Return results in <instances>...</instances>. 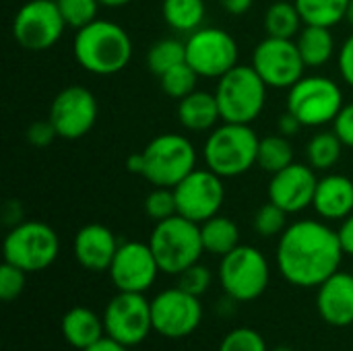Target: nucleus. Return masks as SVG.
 I'll list each match as a JSON object with an SVG mask.
<instances>
[{
    "instance_id": "50",
    "label": "nucleus",
    "mask_w": 353,
    "mask_h": 351,
    "mask_svg": "<svg viewBox=\"0 0 353 351\" xmlns=\"http://www.w3.org/2000/svg\"><path fill=\"white\" fill-rule=\"evenodd\" d=\"M273 351H294L292 348H288V345H279V348H275Z\"/></svg>"
},
{
    "instance_id": "40",
    "label": "nucleus",
    "mask_w": 353,
    "mask_h": 351,
    "mask_svg": "<svg viewBox=\"0 0 353 351\" xmlns=\"http://www.w3.org/2000/svg\"><path fill=\"white\" fill-rule=\"evenodd\" d=\"M333 130L337 132V137L343 141L345 147L353 149V101L341 108L339 116L333 122Z\"/></svg>"
},
{
    "instance_id": "33",
    "label": "nucleus",
    "mask_w": 353,
    "mask_h": 351,
    "mask_svg": "<svg viewBox=\"0 0 353 351\" xmlns=\"http://www.w3.org/2000/svg\"><path fill=\"white\" fill-rule=\"evenodd\" d=\"M254 232L263 238H275L281 236L288 228V213L277 207L275 203H265L259 207V211L254 213Z\"/></svg>"
},
{
    "instance_id": "45",
    "label": "nucleus",
    "mask_w": 353,
    "mask_h": 351,
    "mask_svg": "<svg viewBox=\"0 0 353 351\" xmlns=\"http://www.w3.org/2000/svg\"><path fill=\"white\" fill-rule=\"evenodd\" d=\"M219 4H221V8H223L228 14L240 17V14H246V12L252 8L254 0H219Z\"/></svg>"
},
{
    "instance_id": "19",
    "label": "nucleus",
    "mask_w": 353,
    "mask_h": 351,
    "mask_svg": "<svg viewBox=\"0 0 353 351\" xmlns=\"http://www.w3.org/2000/svg\"><path fill=\"white\" fill-rule=\"evenodd\" d=\"M120 242L116 240V234L103 225V223H87L83 225L72 242V252L77 263L93 273L108 271Z\"/></svg>"
},
{
    "instance_id": "11",
    "label": "nucleus",
    "mask_w": 353,
    "mask_h": 351,
    "mask_svg": "<svg viewBox=\"0 0 353 351\" xmlns=\"http://www.w3.org/2000/svg\"><path fill=\"white\" fill-rule=\"evenodd\" d=\"M66 27L56 0H27L12 19V37L23 50L43 52L62 39Z\"/></svg>"
},
{
    "instance_id": "25",
    "label": "nucleus",
    "mask_w": 353,
    "mask_h": 351,
    "mask_svg": "<svg viewBox=\"0 0 353 351\" xmlns=\"http://www.w3.org/2000/svg\"><path fill=\"white\" fill-rule=\"evenodd\" d=\"M201 238H203L205 252L215 254V257H225L234 248L240 246V230H238L236 221H232L225 215H215V217L203 221Z\"/></svg>"
},
{
    "instance_id": "43",
    "label": "nucleus",
    "mask_w": 353,
    "mask_h": 351,
    "mask_svg": "<svg viewBox=\"0 0 353 351\" xmlns=\"http://www.w3.org/2000/svg\"><path fill=\"white\" fill-rule=\"evenodd\" d=\"M337 234H339L343 252L353 257V213L350 217H345V219L341 221V228L337 230Z\"/></svg>"
},
{
    "instance_id": "28",
    "label": "nucleus",
    "mask_w": 353,
    "mask_h": 351,
    "mask_svg": "<svg viewBox=\"0 0 353 351\" xmlns=\"http://www.w3.org/2000/svg\"><path fill=\"white\" fill-rule=\"evenodd\" d=\"M343 141L335 130H321L306 143V161L316 172H329L343 155Z\"/></svg>"
},
{
    "instance_id": "16",
    "label": "nucleus",
    "mask_w": 353,
    "mask_h": 351,
    "mask_svg": "<svg viewBox=\"0 0 353 351\" xmlns=\"http://www.w3.org/2000/svg\"><path fill=\"white\" fill-rule=\"evenodd\" d=\"M99 106L95 95L83 85H68L54 97L48 120L54 124L58 139H83L97 122Z\"/></svg>"
},
{
    "instance_id": "44",
    "label": "nucleus",
    "mask_w": 353,
    "mask_h": 351,
    "mask_svg": "<svg viewBox=\"0 0 353 351\" xmlns=\"http://www.w3.org/2000/svg\"><path fill=\"white\" fill-rule=\"evenodd\" d=\"M2 217H4V223L8 228H14L17 223L23 221V207L19 201H8L2 209Z\"/></svg>"
},
{
    "instance_id": "31",
    "label": "nucleus",
    "mask_w": 353,
    "mask_h": 351,
    "mask_svg": "<svg viewBox=\"0 0 353 351\" xmlns=\"http://www.w3.org/2000/svg\"><path fill=\"white\" fill-rule=\"evenodd\" d=\"M182 62H186V46L176 37H163L155 41L147 52V66L155 77H161Z\"/></svg>"
},
{
    "instance_id": "46",
    "label": "nucleus",
    "mask_w": 353,
    "mask_h": 351,
    "mask_svg": "<svg viewBox=\"0 0 353 351\" xmlns=\"http://www.w3.org/2000/svg\"><path fill=\"white\" fill-rule=\"evenodd\" d=\"M126 170L130 174H137V176L145 174V155H143V151L141 153H132V155L126 157Z\"/></svg>"
},
{
    "instance_id": "3",
    "label": "nucleus",
    "mask_w": 353,
    "mask_h": 351,
    "mask_svg": "<svg viewBox=\"0 0 353 351\" xmlns=\"http://www.w3.org/2000/svg\"><path fill=\"white\" fill-rule=\"evenodd\" d=\"M259 134L250 124L219 122L205 139V168L221 178H238L256 166Z\"/></svg>"
},
{
    "instance_id": "14",
    "label": "nucleus",
    "mask_w": 353,
    "mask_h": 351,
    "mask_svg": "<svg viewBox=\"0 0 353 351\" xmlns=\"http://www.w3.org/2000/svg\"><path fill=\"white\" fill-rule=\"evenodd\" d=\"M151 321L153 331L165 339L188 337L201 327L203 321L201 298L178 285L163 290L151 300Z\"/></svg>"
},
{
    "instance_id": "22",
    "label": "nucleus",
    "mask_w": 353,
    "mask_h": 351,
    "mask_svg": "<svg viewBox=\"0 0 353 351\" xmlns=\"http://www.w3.org/2000/svg\"><path fill=\"white\" fill-rule=\"evenodd\" d=\"M60 331L64 341L79 351L89 350L105 337L103 317L87 306H72L68 312H64L60 321Z\"/></svg>"
},
{
    "instance_id": "7",
    "label": "nucleus",
    "mask_w": 353,
    "mask_h": 351,
    "mask_svg": "<svg viewBox=\"0 0 353 351\" xmlns=\"http://www.w3.org/2000/svg\"><path fill=\"white\" fill-rule=\"evenodd\" d=\"M145 174L153 186L176 188L192 170H196V149L192 141L178 132L157 134L143 149Z\"/></svg>"
},
{
    "instance_id": "15",
    "label": "nucleus",
    "mask_w": 353,
    "mask_h": 351,
    "mask_svg": "<svg viewBox=\"0 0 353 351\" xmlns=\"http://www.w3.org/2000/svg\"><path fill=\"white\" fill-rule=\"evenodd\" d=\"M174 194L178 215L201 225L203 221L219 215L225 201V186L223 178L209 168H196L174 188Z\"/></svg>"
},
{
    "instance_id": "17",
    "label": "nucleus",
    "mask_w": 353,
    "mask_h": 351,
    "mask_svg": "<svg viewBox=\"0 0 353 351\" xmlns=\"http://www.w3.org/2000/svg\"><path fill=\"white\" fill-rule=\"evenodd\" d=\"M108 273L118 292L145 294L153 288L161 269L149 242L132 240L120 242Z\"/></svg>"
},
{
    "instance_id": "51",
    "label": "nucleus",
    "mask_w": 353,
    "mask_h": 351,
    "mask_svg": "<svg viewBox=\"0 0 353 351\" xmlns=\"http://www.w3.org/2000/svg\"><path fill=\"white\" fill-rule=\"evenodd\" d=\"M352 273H353V271H352Z\"/></svg>"
},
{
    "instance_id": "48",
    "label": "nucleus",
    "mask_w": 353,
    "mask_h": 351,
    "mask_svg": "<svg viewBox=\"0 0 353 351\" xmlns=\"http://www.w3.org/2000/svg\"><path fill=\"white\" fill-rule=\"evenodd\" d=\"M99 2H101V6H108V8H122V6H128L134 0H99Z\"/></svg>"
},
{
    "instance_id": "5",
    "label": "nucleus",
    "mask_w": 353,
    "mask_h": 351,
    "mask_svg": "<svg viewBox=\"0 0 353 351\" xmlns=\"http://www.w3.org/2000/svg\"><path fill=\"white\" fill-rule=\"evenodd\" d=\"M267 85L259 72L246 64L234 66L215 85V97L219 103L221 122L252 124L267 103Z\"/></svg>"
},
{
    "instance_id": "36",
    "label": "nucleus",
    "mask_w": 353,
    "mask_h": 351,
    "mask_svg": "<svg viewBox=\"0 0 353 351\" xmlns=\"http://www.w3.org/2000/svg\"><path fill=\"white\" fill-rule=\"evenodd\" d=\"M217 351H267V343L259 331L238 327L223 337Z\"/></svg>"
},
{
    "instance_id": "6",
    "label": "nucleus",
    "mask_w": 353,
    "mask_h": 351,
    "mask_svg": "<svg viewBox=\"0 0 353 351\" xmlns=\"http://www.w3.org/2000/svg\"><path fill=\"white\" fill-rule=\"evenodd\" d=\"M345 106L343 89L325 74H304L288 89V110L304 128H323L333 124Z\"/></svg>"
},
{
    "instance_id": "4",
    "label": "nucleus",
    "mask_w": 353,
    "mask_h": 351,
    "mask_svg": "<svg viewBox=\"0 0 353 351\" xmlns=\"http://www.w3.org/2000/svg\"><path fill=\"white\" fill-rule=\"evenodd\" d=\"M149 246L159 263L161 273L176 277L194 263H201L205 252L201 225L182 215L157 221L149 236Z\"/></svg>"
},
{
    "instance_id": "9",
    "label": "nucleus",
    "mask_w": 353,
    "mask_h": 351,
    "mask_svg": "<svg viewBox=\"0 0 353 351\" xmlns=\"http://www.w3.org/2000/svg\"><path fill=\"white\" fill-rule=\"evenodd\" d=\"M271 281V267L265 254L254 246L240 244L221 257L219 283L234 302H252L261 298Z\"/></svg>"
},
{
    "instance_id": "37",
    "label": "nucleus",
    "mask_w": 353,
    "mask_h": 351,
    "mask_svg": "<svg viewBox=\"0 0 353 351\" xmlns=\"http://www.w3.org/2000/svg\"><path fill=\"white\" fill-rule=\"evenodd\" d=\"M211 281H213V273L209 267L201 265V263H194L192 267L184 269L180 275H178V288H182L184 292L201 298L209 292L211 288Z\"/></svg>"
},
{
    "instance_id": "30",
    "label": "nucleus",
    "mask_w": 353,
    "mask_h": 351,
    "mask_svg": "<svg viewBox=\"0 0 353 351\" xmlns=\"http://www.w3.org/2000/svg\"><path fill=\"white\" fill-rule=\"evenodd\" d=\"M292 163H294V145L290 143L288 137L275 132V134H269V137L261 139L256 166L263 172H269L273 176V174L285 170Z\"/></svg>"
},
{
    "instance_id": "38",
    "label": "nucleus",
    "mask_w": 353,
    "mask_h": 351,
    "mask_svg": "<svg viewBox=\"0 0 353 351\" xmlns=\"http://www.w3.org/2000/svg\"><path fill=\"white\" fill-rule=\"evenodd\" d=\"M25 283H27V273L4 261V265L0 267V298L4 302L17 300L23 294Z\"/></svg>"
},
{
    "instance_id": "29",
    "label": "nucleus",
    "mask_w": 353,
    "mask_h": 351,
    "mask_svg": "<svg viewBox=\"0 0 353 351\" xmlns=\"http://www.w3.org/2000/svg\"><path fill=\"white\" fill-rule=\"evenodd\" d=\"M304 25H319L333 29L345 21L347 6L352 0H294Z\"/></svg>"
},
{
    "instance_id": "24",
    "label": "nucleus",
    "mask_w": 353,
    "mask_h": 351,
    "mask_svg": "<svg viewBox=\"0 0 353 351\" xmlns=\"http://www.w3.org/2000/svg\"><path fill=\"white\" fill-rule=\"evenodd\" d=\"M296 43L306 68H321L335 56V37L329 27L304 25L296 35Z\"/></svg>"
},
{
    "instance_id": "20",
    "label": "nucleus",
    "mask_w": 353,
    "mask_h": 351,
    "mask_svg": "<svg viewBox=\"0 0 353 351\" xmlns=\"http://www.w3.org/2000/svg\"><path fill=\"white\" fill-rule=\"evenodd\" d=\"M321 319L337 329L353 325V273L337 271L316 288Z\"/></svg>"
},
{
    "instance_id": "18",
    "label": "nucleus",
    "mask_w": 353,
    "mask_h": 351,
    "mask_svg": "<svg viewBox=\"0 0 353 351\" xmlns=\"http://www.w3.org/2000/svg\"><path fill=\"white\" fill-rule=\"evenodd\" d=\"M316 170L308 163H292L285 170L271 176L269 201L281 207L288 215H296L312 207L316 192Z\"/></svg>"
},
{
    "instance_id": "2",
    "label": "nucleus",
    "mask_w": 353,
    "mask_h": 351,
    "mask_svg": "<svg viewBox=\"0 0 353 351\" xmlns=\"http://www.w3.org/2000/svg\"><path fill=\"white\" fill-rule=\"evenodd\" d=\"M72 54L81 68L97 77H112L124 70L132 58V39L128 31L108 19L77 29Z\"/></svg>"
},
{
    "instance_id": "26",
    "label": "nucleus",
    "mask_w": 353,
    "mask_h": 351,
    "mask_svg": "<svg viewBox=\"0 0 353 351\" xmlns=\"http://www.w3.org/2000/svg\"><path fill=\"white\" fill-rule=\"evenodd\" d=\"M161 14L176 33H192L203 27L207 17L205 0H161Z\"/></svg>"
},
{
    "instance_id": "47",
    "label": "nucleus",
    "mask_w": 353,
    "mask_h": 351,
    "mask_svg": "<svg viewBox=\"0 0 353 351\" xmlns=\"http://www.w3.org/2000/svg\"><path fill=\"white\" fill-rule=\"evenodd\" d=\"M85 351H130V348H126V345H122V343H118V341H114L110 337H103L101 341H97L95 345H91L89 350Z\"/></svg>"
},
{
    "instance_id": "13",
    "label": "nucleus",
    "mask_w": 353,
    "mask_h": 351,
    "mask_svg": "<svg viewBox=\"0 0 353 351\" xmlns=\"http://www.w3.org/2000/svg\"><path fill=\"white\" fill-rule=\"evenodd\" d=\"M252 68L269 89H290L304 77L306 64L296 39L267 35L252 52Z\"/></svg>"
},
{
    "instance_id": "39",
    "label": "nucleus",
    "mask_w": 353,
    "mask_h": 351,
    "mask_svg": "<svg viewBox=\"0 0 353 351\" xmlns=\"http://www.w3.org/2000/svg\"><path fill=\"white\" fill-rule=\"evenodd\" d=\"M25 139L33 147H48L50 143H54V139H58V132L50 120H37L27 126Z\"/></svg>"
},
{
    "instance_id": "1",
    "label": "nucleus",
    "mask_w": 353,
    "mask_h": 351,
    "mask_svg": "<svg viewBox=\"0 0 353 351\" xmlns=\"http://www.w3.org/2000/svg\"><path fill=\"white\" fill-rule=\"evenodd\" d=\"M345 252L339 234L319 219H298L277 244V269L296 288H319L341 267Z\"/></svg>"
},
{
    "instance_id": "12",
    "label": "nucleus",
    "mask_w": 353,
    "mask_h": 351,
    "mask_svg": "<svg viewBox=\"0 0 353 351\" xmlns=\"http://www.w3.org/2000/svg\"><path fill=\"white\" fill-rule=\"evenodd\" d=\"M101 317H103L105 337L126 348L141 345L153 331L151 302L145 298V294L118 292L108 302Z\"/></svg>"
},
{
    "instance_id": "49",
    "label": "nucleus",
    "mask_w": 353,
    "mask_h": 351,
    "mask_svg": "<svg viewBox=\"0 0 353 351\" xmlns=\"http://www.w3.org/2000/svg\"><path fill=\"white\" fill-rule=\"evenodd\" d=\"M345 21L350 23L353 27V0L350 2V6H347V14H345Z\"/></svg>"
},
{
    "instance_id": "35",
    "label": "nucleus",
    "mask_w": 353,
    "mask_h": 351,
    "mask_svg": "<svg viewBox=\"0 0 353 351\" xmlns=\"http://www.w3.org/2000/svg\"><path fill=\"white\" fill-rule=\"evenodd\" d=\"M143 209L149 219L163 221L168 217L178 215V205H176V194L174 188H163V186H153V190L145 197Z\"/></svg>"
},
{
    "instance_id": "21",
    "label": "nucleus",
    "mask_w": 353,
    "mask_h": 351,
    "mask_svg": "<svg viewBox=\"0 0 353 351\" xmlns=\"http://www.w3.org/2000/svg\"><path fill=\"white\" fill-rule=\"evenodd\" d=\"M312 207L325 221H343L353 213V180L343 174L319 178Z\"/></svg>"
},
{
    "instance_id": "32",
    "label": "nucleus",
    "mask_w": 353,
    "mask_h": 351,
    "mask_svg": "<svg viewBox=\"0 0 353 351\" xmlns=\"http://www.w3.org/2000/svg\"><path fill=\"white\" fill-rule=\"evenodd\" d=\"M199 74L194 72V68L188 62H182L174 68H170L168 72H163L159 77L161 83V91L165 95H170L172 99H184L186 95H190L192 91H196V83H199Z\"/></svg>"
},
{
    "instance_id": "27",
    "label": "nucleus",
    "mask_w": 353,
    "mask_h": 351,
    "mask_svg": "<svg viewBox=\"0 0 353 351\" xmlns=\"http://www.w3.org/2000/svg\"><path fill=\"white\" fill-rule=\"evenodd\" d=\"M263 25H265L267 35H271V37L296 39V35L304 27V21H302V14H300L296 2L277 0L267 8Z\"/></svg>"
},
{
    "instance_id": "41",
    "label": "nucleus",
    "mask_w": 353,
    "mask_h": 351,
    "mask_svg": "<svg viewBox=\"0 0 353 351\" xmlns=\"http://www.w3.org/2000/svg\"><path fill=\"white\" fill-rule=\"evenodd\" d=\"M337 66H339L341 79L353 89V33L347 35V39L341 43L337 52Z\"/></svg>"
},
{
    "instance_id": "23",
    "label": "nucleus",
    "mask_w": 353,
    "mask_h": 351,
    "mask_svg": "<svg viewBox=\"0 0 353 351\" xmlns=\"http://www.w3.org/2000/svg\"><path fill=\"white\" fill-rule=\"evenodd\" d=\"M178 122L190 132H211L219 122V103L215 93L196 89L178 101Z\"/></svg>"
},
{
    "instance_id": "10",
    "label": "nucleus",
    "mask_w": 353,
    "mask_h": 351,
    "mask_svg": "<svg viewBox=\"0 0 353 351\" xmlns=\"http://www.w3.org/2000/svg\"><path fill=\"white\" fill-rule=\"evenodd\" d=\"M186 62L201 79H221L238 66L240 48L234 35L221 27H201L186 35Z\"/></svg>"
},
{
    "instance_id": "34",
    "label": "nucleus",
    "mask_w": 353,
    "mask_h": 351,
    "mask_svg": "<svg viewBox=\"0 0 353 351\" xmlns=\"http://www.w3.org/2000/svg\"><path fill=\"white\" fill-rule=\"evenodd\" d=\"M64 21L72 29H81L93 23L99 14V0H56Z\"/></svg>"
},
{
    "instance_id": "8",
    "label": "nucleus",
    "mask_w": 353,
    "mask_h": 351,
    "mask_svg": "<svg viewBox=\"0 0 353 351\" xmlns=\"http://www.w3.org/2000/svg\"><path fill=\"white\" fill-rule=\"evenodd\" d=\"M4 261L25 273H39L52 267L60 254V238L43 221H21L8 230L2 244Z\"/></svg>"
},
{
    "instance_id": "42",
    "label": "nucleus",
    "mask_w": 353,
    "mask_h": 351,
    "mask_svg": "<svg viewBox=\"0 0 353 351\" xmlns=\"http://www.w3.org/2000/svg\"><path fill=\"white\" fill-rule=\"evenodd\" d=\"M302 128H304L302 122H300L290 110H285V112L277 118V132L283 134V137H288V139L296 137Z\"/></svg>"
}]
</instances>
